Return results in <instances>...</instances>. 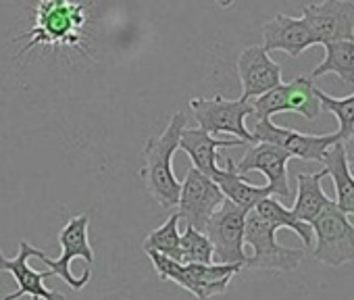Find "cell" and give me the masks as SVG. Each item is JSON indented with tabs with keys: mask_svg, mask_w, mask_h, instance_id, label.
Segmentation results:
<instances>
[{
	"mask_svg": "<svg viewBox=\"0 0 354 300\" xmlns=\"http://www.w3.org/2000/svg\"><path fill=\"white\" fill-rule=\"evenodd\" d=\"M238 77L244 100H252L281 84V65L275 63L263 46H248L238 57Z\"/></svg>",
	"mask_w": 354,
	"mask_h": 300,
	"instance_id": "obj_15",
	"label": "cell"
},
{
	"mask_svg": "<svg viewBox=\"0 0 354 300\" xmlns=\"http://www.w3.org/2000/svg\"><path fill=\"white\" fill-rule=\"evenodd\" d=\"M215 3H217L221 9H230V7H234V5L238 3V0H215Z\"/></svg>",
	"mask_w": 354,
	"mask_h": 300,
	"instance_id": "obj_27",
	"label": "cell"
},
{
	"mask_svg": "<svg viewBox=\"0 0 354 300\" xmlns=\"http://www.w3.org/2000/svg\"><path fill=\"white\" fill-rule=\"evenodd\" d=\"M325 176H327V171L323 167L321 171L298 174V178H296L298 194H296V203H294L292 213L304 223H310L331 203V198L323 192V178Z\"/></svg>",
	"mask_w": 354,
	"mask_h": 300,
	"instance_id": "obj_20",
	"label": "cell"
},
{
	"mask_svg": "<svg viewBox=\"0 0 354 300\" xmlns=\"http://www.w3.org/2000/svg\"><path fill=\"white\" fill-rule=\"evenodd\" d=\"M36 252V246H32L28 240L19 242V252L13 259H7L0 250V271H9L13 273L15 281H17V290L9 296H5L3 300H17L21 296H32L34 300H65L63 294L48 290L44 285V279L50 277V269L46 271H36L28 265V259H32Z\"/></svg>",
	"mask_w": 354,
	"mask_h": 300,
	"instance_id": "obj_14",
	"label": "cell"
},
{
	"mask_svg": "<svg viewBox=\"0 0 354 300\" xmlns=\"http://www.w3.org/2000/svg\"><path fill=\"white\" fill-rule=\"evenodd\" d=\"M335 73L344 84L354 86V40L325 44V59L315 67L313 77Z\"/></svg>",
	"mask_w": 354,
	"mask_h": 300,
	"instance_id": "obj_22",
	"label": "cell"
},
{
	"mask_svg": "<svg viewBox=\"0 0 354 300\" xmlns=\"http://www.w3.org/2000/svg\"><path fill=\"white\" fill-rule=\"evenodd\" d=\"M254 211H257L269 225H273L275 229H292V232L302 240L304 250H310V246H313V242H315L313 227H310V223L300 221V219L292 213V209H286L279 200L267 196V198H263V200L254 207Z\"/></svg>",
	"mask_w": 354,
	"mask_h": 300,
	"instance_id": "obj_21",
	"label": "cell"
},
{
	"mask_svg": "<svg viewBox=\"0 0 354 300\" xmlns=\"http://www.w3.org/2000/svg\"><path fill=\"white\" fill-rule=\"evenodd\" d=\"M342 146H344L346 163H348V167H350V171H352V176H354V131H352L346 140H342Z\"/></svg>",
	"mask_w": 354,
	"mask_h": 300,
	"instance_id": "obj_26",
	"label": "cell"
},
{
	"mask_svg": "<svg viewBox=\"0 0 354 300\" xmlns=\"http://www.w3.org/2000/svg\"><path fill=\"white\" fill-rule=\"evenodd\" d=\"M252 102V115L257 119H271L277 113H298L304 119L313 121L321 113V102L317 96V86L300 75L290 84H279L273 90L257 96Z\"/></svg>",
	"mask_w": 354,
	"mask_h": 300,
	"instance_id": "obj_7",
	"label": "cell"
},
{
	"mask_svg": "<svg viewBox=\"0 0 354 300\" xmlns=\"http://www.w3.org/2000/svg\"><path fill=\"white\" fill-rule=\"evenodd\" d=\"M223 200L225 196L221 188L211 178L190 167L186 180L182 182L180 203H177V207H180V211H177L180 213V221H186V225L203 232L207 221L221 207Z\"/></svg>",
	"mask_w": 354,
	"mask_h": 300,
	"instance_id": "obj_11",
	"label": "cell"
},
{
	"mask_svg": "<svg viewBox=\"0 0 354 300\" xmlns=\"http://www.w3.org/2000/svg\"><path fill=\"white\" fill-rule=\"evenodd\" d=\"M186 127V113L177 111L169 117L162 133L148 138L144 144V167L140 169V180L162 209H175L180 203L182 182L173 174V155L180 148V138Z\"/></svg>",
	"mask_w": 354,
	"mask_h": 300,
	"instance_id": "obj_1",
	"label": "cell"
},
{
	"mask_svg": "<svg viewBox=\"0 0 354 300\" xmlns=\"http://www.w3.org/2000/svg\"><path fill=\"white\" fill-rule=\"evenodd\" d=\"M180 248H182V263H203V265L213 263V244L207 238V234L196 227L186 225L180 238Z\"/></svg>",
	"mask_w": 354,
	"mask_h": 300,
	"instance_id": "obj_24",
	"label": "cell"
},
{
	"mask_svg": "<svg viewBox=\"0 0 354 300\" xmlns=\"http://www.w3.org/2000/svg\"><path fill=\"white\" fill-rule=\"evenodd\" d=\"M275 227L269 225L254 209L246 215V229H244V244L250 246L252 254L246 256L244 267L250 269H267V271H294L302 256V248H288L281 246L275 238Z\"/></svg>",
	"mask_w": 354,
	"mask_h": 300,
	"instance_id": "obj_5",
	"label": "cell"
},
{
	"mask_svg": "<svg viewBox=\"0 0 354 300\" xmlns=\"http://www.w3.org/2000/svg\"><path fill=\"white\" fill-rule=\"evenodd\" d=\"M88 215H77L65 223V227L59 232V244L63 248L59 259H50L40 248H36L34 252V256H38L53 275L67 281V285H71L73 290H82L92 277L94 250L88 242Z\"/></svg>",
	"mask_w": 354,
	"mask_h": 300,
	"instance_id": "obj_3",
	"label": "cell"
},
{
	"mask_svg": "<svg viewBox=\"0 0 354 300\" xmlns=\"http://www.w3.org/2000/svg\"><path fill=\"white\" fill-rule=\"evenodd\" d=\"M246 142L234 138V140H219L213 138L209 131H205L203 127H194V129H184L182 138H180V148L192 159L194 169H198L203 176L211 178L217 174V157H219V148H234V146H244Z\"/></svg>",
	"mask_w": 354,
	"mask_h": 300,
	"instance_id": "obj_17",
	"label": "cell"
},
{
	"mask_svg": "<svg viewBox=\"0 0 354 300\" xmlns=\"http://www.w3.org/2000/svg\"><path fill=\"white\" fill-rule=\"evenodd\" d=\"M313 256L329 267H339L354 261V225L348 215L331 200L313 221Z\"/></svg>",
	"mask_w": 354,
	"mask_h": 300,
	"instance_id": "obj_6",
	"label": "cell"
},
{
	"mask_svg": "<svg viewBox=\"0 0 354 300\" xmlns=\"http://www.w3.org/2000/svg\"><path fill=\"white\" fill-rule=\"evenodd\" d=\"M86 26V5L71 0H40L34 28L26 34L21 55L34 46H77Z\"/></svg>",
	"mask_w": 354,
	"mask_h": 300,
	"instance_id": "obj_2",
	"label": "cell"
},
{
	"mask_svg": "<svg viewBox=\"0 0 354 300\" xmlns=\"http://www.w3.org/2000/svg\"><path fill=\"white\" fill-rule=\"evenodd\" d=\"M327 176H331L333 186H335V207L339 211H344L346 215H354V176L346 163V155H344V146L342 140H337L335 144H331L325 155L323 161Z\"/></svg>",
	"mask_w": 354,
	"mask_h": 300,
	"instance_id": "obj_19",
	"label": "cell"
},
{
	"mask_svg": "<svg viewBox=\"0 0 354 300\" xmlns=\"http://www.w3.org/2000/svg\"><path fill=\"white\" fill-rule=\"evenodd\" d=\"M252 135H254V142H269V144L281 146L294 159L319 161V163L323 161L325 150L339 140L337 133L310 135V133H300L288 127H279L271 119H259L252 129Z\"/></svg>",
	"mask_w": 354,
	"mask_h": 300,
	"instance_id": "obj_12",
	"label": "cell"
},
{
	"mask_svg": "<svg viewBox=\"0 0 354 300\" xmlns=\"http://www.w3.org/2000/svg\"><path fill=\"white\" fill-rule=\"evenodd\" d=\"M213 182L221 188V192L227 200H232L234 205H238L246 211L254 209L263 198L273 194L269 186H254L244 176H240L236 171L234 159H230V157L225 159V167L217 169V174L213 176Z\"/></svg>",
	"mask_w": 354,
	"mask_h": 300,
	"instance_id": "obj_18",
	"label": "cell"
},
{
	"mask_svg": "<svg viewBox=\"0 0 354 300\" xmlns=\"http://www.w3.org/2000/svg\"><path fill=\"white\" fill-rule=\"evenodd\" d=\"M302 19L310 28L315 42L354 40V0H323L302 7Z\"/></svg>",
	"mask_w": 354,
	"mask_h": 300,
	"instance_id": "obj_10",
	"label": "cell"
},
{
	"mask_svg": "<svg viewBox=\"0 0 354 300\" xmlns=\"http://www.w3.org/2000/svg\"><path fill=\"white\" fill-rule=\"evenodd\" d=\"M248 211L223 200L221 207L211 215L205 225V234L213 244V263H246L244 252V229H246Z\"/></svg>",
	"mask_w": 354,
	"mask_h": 300,
	"instance_id": "obj_8",
	"label": "cell"
},
{
	"mask_svg": "<svg viewBox=\"0 0 354 300\" xmlns=\"http://www.w3.org/2000/svg\"><path fill=\"white\" fill-rule=\"evenodd\" d=\"M263 48L267 53H286L292 59H298L304 50L315 46V36L306 21L288 17V15H275L267 24H263Z\"/></svg>",
	"mask_w": 354,
	"mask_h": 300,
	"instance_id": "obj_16",
	"label": "cell"
},
{
	"mask_svg": "<svg viewBox=\"0 0 354 300\" xmlns=\"http://www.w3.org/2000/svg\"><path fill=\"white\" fill-rule=\"evenodd\" d=\"M190 109L198 121V125L213 133H232L246 144H254L252 131L246 127V117L252 115V102L238 98L227 100L223 96L215 98H192Z\"/></svg>",
	"mask_w": 354,
	"mask_h": 300,
	"instance_id": "obj_9",
	"label": "cell"
},
{
	"mask_svg": "<svg viewBox=\"0 0 354 300\" xmlns=\"http://www.w3.org/2000/svg\"><path fill=\"white\" fill-rule=\"evenodd\" d=\"M146 254L150 256L160 279L177 283L194 294L198 300H209L217 294H223L234 275L240 273V269L244 267L238 263H180L152 250Z\"/></svg>",
	"mask_w": 354,
	"mask_h": 300,
	"instance_id": "obj_4",
	"label": "cell"
},
{
	"mask_svg": "<svg viewBox=\"0 0 354 300\" xmlns=\"http://www.w3.org/2000/svg\"><path fill=\"white\" fill-rule=\"evenodd\" d=\"M292 157L288 150H283L277 144L254 142L246 150L242 161L236 165V171L240 176H248L250 171H261L267 178V186L271 188V192L275 196L288 200V198H292V190L288 184V161Z\"/></svg>",
	"mask_w": 354,
	"mask_h": 300,
	"instance_id": "obj_13",
	"label": "cell"
},
{
	"mask_svg": "<svg viewBox=\"0 0 354 300\" xmlns=\"http://www.w3.org/2000/svg\"><path fill=\"white\" fill-rule=\"evenodd\" d=\"M317 96H319L321 109L335 115V119H337L335 133L339 135V140H346L354 131V94H350L346 98H333L317 88Z\"/></svg>",
	"mask_w": 354,
	"mask_h": 300,
	"instance_id": "obj_25",
	"label": "cell"
},
{
	"mask_svg": "<svg viewBox=\"0 0 354 300\" xmlns=\"http://www.w3.org/2000/svg\"><path fill=\"white\" fill-rule=\"evenodd\" d=\"M180 213H173L160 227L152 229L148 234V238L144 240L142 248L144 252H158L165 254L173 261H180L182 263V248H180Z\"/></svg>",
	"mask_w": 354,
	"mask_h": 300,
	"instance_id": "obj_23",
	"label": "cell"
}]
</instances>
